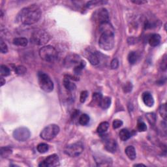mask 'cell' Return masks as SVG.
Wrapping results in <instances>:
<instances>
[{
  "label": "cell",
  "mask_w": 167,
  "mask_h": 167,
  "mask_svg": "<svg viewBox=\"0 0 167 167\" xmlns=\"http://www.w3.org/2000/svg\"><path fill=\"white\" fill-rule=\"evenodd\" d=\"M0 73H1V76H7L11 74V71L8 67L1 65L0 67Z\"/></svg>",
  "instance_id": "f1b7e54d"
},
{
  "label": "cell",
  "mask_w": 167,
  "mask_h": 167,
  "mask_svg": "<svg viewBox=\"0 0 167 167\" xmlns=\"http://www.w3.org/2000/svg\"><path fill=\"white\" fill-rule=\"evenodd\" d=\"M31 41L37 45H44L51 40V35L45 30L38 29L32 33Z\"/></svg>",
  "instance_id": "5b68a950"
},
{
  "label": "cell",
  "mask_w": 167,
  "mask_h": 167,
  "mask_svg": "<svg viewBox=\"0 0 167 167\" xmlns=\"http://www.w3.org/2000/svg\"><path fill=\"white\" fill-rule=\"evenodd\" d=\"M78 113H79V111L78 112L77 111H75L74 112H73V114H72V118L74 119H75L76 117L78 116Z\"/></svg>",
  "instance_id": "60d3db41"
},
{
  "label": "cell",
  "mask_w": 167,
  "mask_h": 167,
  "mask_svg": "<svg viewBox=\"0 0 167 167\" xmlns=\"http://www.w3.org/2000/svg\"><path fill=\"white\" fill-rule=\"evenodd\" d=\"M86 65V62L82 60L81 62L80 63V64H78L77 66H76L75 67V73H76V75H80L82 71L83 70V69L84 68V67Z\"/></svg>",
  "instance_id": "4dcf8cb0"
},
{
  "label": "cell",
  "mask_w": 167,
  "mask_h": 167,
  "mask_svg": "<svg viewBox=\"0 0 167 167\" xmlns=\"http://www.w3.org/2000/svg\"><path fill=\"white\" fill-rule=\"evenodd\" d=\"M138 56L135 52H131L128 55V61L130 64L133 65L137 62Z\"/></svg>",
  "instance_id": "484cf974"
},
{
  "label": "cell",
  "mask_w": 167,
  "mask_h": 167,
  "mask_svg": "<svg viewBox=\"0 0 167 167\" xmlns=\"http://www.w3.org/2000/svg\"><path fill=\"white\" fill-rule=\"evenodd\" d=\"M118 144L115 140L114 139H108L106 140L105 143V148L109 152L114 153L116 152Z\"/></svg>",
  "instance_id": "2e32d148"
},
{
  "label": "cell",
  "mask_w": 167,
  "mask_h": 167,
  "mask_svg": "<svg viewBox=\"0 0 167 167\" xmlns=\"http://www.w3.org/2000/svg\"><path fill=\"white\" fill-rule=\"evenodd\" d=\"M5 84V80L3 77H1V86H3Z\"/></svg>",
  "instance_id": "7bdbcfd3"
},
{
  "label": "cell",
  "mask_w": 167,
  "mask_h": 167,
  "mask_svg": "<svg viewBox=\"0 0 167 167\" xmlns=\"http://www.w3.org/2000/svg\"><path fill=\"white\" fill-rule=\"evenodd\" d=\"M39 56L46 62H54L58 58V52L54 47L47 45L42 47L39 51Z\"/></svg>",
  "instance_id": "7a4b0ae2"
},
{
  "label": "cell",
  "mask_w": 167,
  "mask_h": 167,
  "mask_svg": "<svg viewBox=\"0 0 167 167\" xmlns=\"http://www.w3.org/2000/svg\"><path fill=\"white\" fill-rule=\"evenodd\" d=\"M12 149L9 147H2L1 148V156L2 157H7L12 153Z\"/></svg>",
  "instance_id": "83f0119b"
},
{
  "label": "cell",
  "mask_w": 167,
  "mask_h": 167,
  "mask_svg": "<svg viewBox=\"0 0 167 167\" xmlns=\"http://www.w3.org/2000/svg\"><path fill=\"white\" fill-rule=\"evenodd\" d=\"M59 165V159L58 155L53 154L46 157L39 165L42 167H55Z\"/></svg>",
  "instance_id": "9c48e42d"
},
{
  "label": "cell",
  "mask_w": 167,
  "mask_h": 167,
  "mask_svg": "<svg viewBox=\"0 0 167 167\" xmlns=\"http://www.w3.org/2000/svg\"><path fill=\"white\" fill-rule=\"evenodd\" d=\"M37 151L40 153H45L46 152L48 151L49 149V146L47 144L45 143H41L37 147Z\"/></svg>",
  "instance_id": "4316f807"
},
{
  "label": "cell",
  "mask_w": 167,
  "mask_h": 167,
  "mask_svg": "<svg viewBox=\"0 0 167 167\" xmlns=\"http://www.w3.org/2000/svg\"><path fill=\"white\" fill-rule=\"evenodd\" d=\"M119 138L121 139L122 141H126V140H127L131 137V134H130V133L127 129H123L120 131L119 133Z\"/></svg>",
  "instance_id": "603a6c76"
},
{
  "label": "cell",
  "mask_w": 167,
  "mask_h": 167,
  "mask_svg": "<svg viewBox=\"0 0 167 167\" xmlns=\"http://www.w3.org/2000/svg\"><path fill=\"white\" fill-rule=\"evenodd\" d=\"M84 151V145L81 142H76L67 146L64 149V152L71 157H75L80 155Z\"/></svg>",
  "instance_id": "52a82bcc"
},
{
  "label": "cell",
  "mask_w": 167,
  "mask_h": 167,
  "mask_svg": "<svg viewBox=\"0 0 167 167\" xmlns=\"http://www.w3.org/2000/svg\"><path fill=\"white\" fill-rule=\"evenodd\" d=\"M88 92L87 91H83L82 92V93H81V97H80V101H81V103H84L88 97Z\"/></svg>",
  "instance_id": "8d00e7d4"
},
{
  "label": "cell",
  "mask_w": 167,
  "mask_h": 167,
  "mask_svg": "<svg viewBox=\"0 0 167 167\" xmlns=\"http://www.w3.org/2000/svg\"><path fill=\"white\" fill-rule=\"evenodd\" d=\"M102 98H103V95L102 94H101V93H94L92 96V102L93 103V104L98 105L99 106Z\"/></svg>",
  "instance_id": "d4e9b609"
},
{
  "label": "cell",
  "mask_w": 167,
  "mask_h": 167,
  "mask_svg": "<svg viewBox=\"0 0 167 167\" xmlns=\"http://www.w3.org/2000/svg\"><path fill=\"white\" fill-rule=\"evenodd\" d=\"M63 85H64L65 88L68 90V91H74L76 89V86L75 85V84L72 82L71 81V80L69 79V78L65 77L64 80H63Z\"/></svg>",
  "instance_id": "d6986e66"
},
{
  "label": "cell",
  "mask_w": 167,
  "mask_h": 167,
  "mask_svg": "<svg viewBox=\"0 0 167 167\" xmlns=\"http://www.w3.org/2000/svg\"><path fill=\"white\" fill-rule=\"evenodd\" d=\"M13 44L18 46H26L28 44V39L25 37H18L13 39Z\"/></svg>",
  "instance_id": "ffe728a7"
},
{
  "label": "cell",
  "mask_w": 167,
  "mask_h": 167,
  "mask_svg": "<svg viewBox=\"0 0 167 167\" xmlns=\"http://www.w3.org/2000/svg\"><path fill=\"white\" fill-rule=\"evenodd\" d=\"M0 51H1V52L3 53V54H5V53L8 52L7 45L5 44V42H4L2 39H1V41H0Z\"/></svg>",
  "instance_id": "e575fe53"
},
{
  "label": "cell",
  "mask_w": 167,
  "mask_h": 167,
  "mask_svg": "<svg viewBox=\"0 0 167 167\" xmlns=\"http://www.w3.org/2000/svg\"><path fill=\"white\" fill-rule=\"evenodd\" d=\"M115 44L114 34L112 33H101L99 40L100 48L104 51H111Z\"/></svg>",
  "instance_id": "3957f363"
},
{
  "label": "cell",
  "mask_w": 167,
  "mask_h": 167,
  "mask_svg": "<svg viewBox=\"0 0 167 167\" xmlns=\"http://www.w3.org/2000/svg\"><path fill=\"white\" fill-rule=\"evenodd\" d=\"M161 69L163 70H166V57L165 56L164 57V58H163V59L162 60V67H161Z\"/></svg>",
  "instance_id": "ab89813d"
},
{
  "label": "cell",
  "mask_w": 167,
  "mask_h": 167,
  "mask_svg": "<svg viewBox=\"0 0 167 167\" xmlns=\"http://www.w3.org/2000/svg\"><path fill=\"white\" fill-rule=\"evenodd\" d=\"M146 117L150 124L154 125L156 122V115L154 113H148L146 114Z\"/></svg>",
  "instance_id": "f546056e"
},
{
  "label": "cell",
  "mask_w": 167,
  "mask_h": 167,
  "mask_svg": "<svg viewBox=\"0 0 167 167\" xmlns=\"http://www.w3.org/2000/svg\"><path fill=\"white\" fill-rule=\"evenodd\" d=\"M97 19L100 24L109 22V15L107 10L105 8H102L99 10L97 13Z\"/></svg>",
  "instance_id": "4fadbf2b"
},
{
  "label": "cell",
  "mask_w": 167,
  "mask_h": 167,
  "mask_svg": "<svg viewBox=\"0 0 167 167\" xmlns=\"http://www.w3.org/2000/svg\"><path fill=\"white\" fill-rule=\"evenodd\" d=\"M41 16V10L37 5L33 4L23 8L19 13V18L26 25H31L37 22Z\"/></svg>",
  "instance_id": "6da1fadb"
},
{
  "label": "cell",
  "mask_w": 167,
  "mask_h": 167,
  "mask_svg": "<svg viewBox=\"0 0 167 167\" xmlns=\"http://www.w3.org/2000/svg\"><path fill=\"white\" fill-rule=\"evenodd\" d=\"M133 88V86L131 84V83H127L125 86V88H124V92H131Z\"/></svg>",
  "instance_id": "f35d334b"
},
{
  "label": "cell",
  "mask_w": 167,
  "mask_h": 167,
  "mask_svg": "<svg viewBox=\"0 0 167 167\" xmlns=\"http://www.w3.org/2000/svg\"><path fill=\"white\" fill-rule=\"evenodd\" d=\"M38 81L40 88L44 92L49 93L52 92L54 89V83L50 76L45 73H39Z\"/></svg>",
  "instance_id": "277c9868"
},
{
  "label": "cell",
  "mask_w": 167,
  "mask_h": 167,
  "mask_svg": "<svg viewBox=\"0 0 167 167\" xmlns=\"http://www.w3.org/2000/svg\"><path fill=\"white\" fill-rule=\"evenodd\" d=\"M101 54H100L99 52H91L89 53L88 56V59L89 62L93 65H97L99 64L101 60Z\"/></svg>",
  "instance_id": "7c38bea8"
},
{
  "label": "cell",
  "mask_w": 167,
  "mask_h": 167,
  "mask_svg": "<svg viewBox=\"0 0 167 167\" xmlns=\"http://www.w3.org/2000/svg\"><path fill=\"white\" fill-rule=\"evenodd\" d=\"M161 36L157 33H154L152 34L149 39V44L151 46H157L159 45V43L161 42Z\"/></svg>",
  "instance_id": "e0dca14e"
},
{
  "label": "cell",
  "mask_w": 167,
  "mask_h": 167,
  "mask_svg": "<svg viewBox=\"0 0 167 167\" xmlns=\"http://www.w3.org/2000/svg\"><path fill=\"white\" fill-rule=\"evenodd\" d=\"M125 152L126 153L127 156L128 157L129 159H131V160L135 159L136 157V151H135V149L134 147L132 146H127L125 149Z\"/></svg>",
  "instance_id": "ac0fdd59"
},
{
  "label": "cell",
  "mask_w": 167,
  "mask_h": 167,
  "mask_svg": "<svg viewBox=\"0 0 167 167\" xmlns=\"http://www.w3.org/2000/svg\"><path fill=\"white\" fill-rule=\"evenodd\" d=\"M142 101L144 103L149 107H152L154 105V99L151 93L149 92H144L142 94Z\"/></svg>",
  "instance_id": "9a60e30c"
},
{
  "label": "cell",
  "mask_w": 167,
  "mask_h": 167,
  "mask_svg": "<svg viewBox=\"0 0 167 167\" xmlns=\"http://www.w3.org/2000/svg\"><path fill=\"white\" fill-rule=\"evenodd\" d=\"M26 68L22 65H19L15 68V72L19 75H23L26 73Z\"/></svg>",
  "instance_id": "d6a6232c"
},
{
  "label": "cell",
  "mask_w": 167,
  "mask_h": 167,
  "mask_svg": "<svg viewBox=\"0 0 167 167\" xmlns=\"http://www.w3.org/2000/svg\"><path fill=\"white\" fill-rule=\"evenodd\" d=\"M111 67L112 69H116L118 68L119 67V61L117 58H114L112 59V61L111 62Z\"/></svg>",
  "instance_id": "74e56055"
},
{
  "label": "cell",
  "mask_w": 167,
  "mask_h": 167,
  "mask_svg": "<svg viewBox=\"0 0 167 167\" xmlns=\"http://www.w3.org/2000/svg\"><path fill=\"white\" fill-rule=\"evenodd\" d=\"M99 31L101 33H112L114 34V29L109 22L101 24L99 26Z\"/></svg>",
  "instance_id": "5bb4252c"
},
{
  "label": "cell",
  "mask_w": 167,
  "mask_h": 167,
  "mask_svg": "<svg viewBox=\"0 0 167 167\" xmlns=\"http://www.w3.org/2000/svg\"><path fill=\"white\" fill-rule=\"evenodd\" d=\"M135 166H145L144 165H143V164H136L134 165Z\"/></svg>",
  "instance_id": "ee69618b"
},
{
  "label": "cell",
  "mask_w": 167,
  "mask_h": 167,
  "mask_svg": "<svg viewBox=\"0 0 167 167\" xmlns=\"http://www.w3.org/2000/svg\"><path fill=\"white\" fill-rule=\"evenodd\" d=\"M111 105V99L108 97H105L102 98L99 106H101L103 109H107L110 107Z\"/></svg>",
  "instance_id": "7402d4cb"
},
{
  "label": "cell",
  "mask_w": 167,
  "mask_h": 167,
  "mask_svg": "<svg viewBox=\"0 0 167 167\" xmlns=\"http://www.w3.org/2000/svg\"><path fill=\"white\" fill-rule=\"evenodd\" d=\"M159 114L161 116L162 118L164 119L165 120L166 119V117H167V113H166V104H163L161 106H160L159 108Z\"/></svg>",
  "instance_id": "1f68e13d"
},
{
  "label": "cell",
  "mask_w": 167,
  "mask_h": 167,
  "mask_svg": "<svg viewBox=\"0 0 167 167\" xmlns=\"http://www.w3.org/2000/svg\"><path fill=\"white\" fill-rule=\"evenodd\" d=\"M97 165L99 166H108L112 165V159L105 155H97L95 157Z\"/></svg>",
  "instance_id": "8fae6325"
},
{
  "label": "cell",
  "mask_w": 167,
  "mask_h": 167,
  "mask_svg": "<svg viewBox=\"0 0 167 167\" xmlns=\"http://www.w3.org/2000/svg\"><path fill=\"white\" fill-rule=\"evenodd\" d=\"M133 3H135V4H144V3H146L147 1H132Z\"/></svg>",
  "instance_id": "b9f144b4"
},
{
  "label": "cell",
  "mask_w": 167,
  "mask_h": 167,
  "mask_svg": "<svg viewBox=\"0 0 167 167\" xmlns=\"http://www.w3.org/2000/svg\"><path fill=\"white\" fill-rule=\"evenodd\" d=\"M109 127V123L106 122H101L99 125L97 129V131L99 134H104L107 131V130Z\"/></svg>",
  "instance_id": "44dd1931"
},
{
  "label": "cell",
  "mask_w": 167,
  "mask_h": 167,
  "mask_svg": "<svg viewBox=\"0 0 167 167\" xmlns=\"http://www.w3.org/2000/svg\"><path fill=\"white\" fill-rule=\"evenodd\" d=\"M89 116L86 114H83L79 117L78 122L81 125H86L89 122Z\"/></svg>",
  "instance_id": "cb8c5ba5"
},
{
  "label": "cell",
  "mask_w": 167,
  "mask_h": 167,
  "mask_svg": "<svg viewBox=\"0 0 167 167\" xmlns=\"http://www.w3.org/2000/svg\"><path fill=\"white\" fill-rule=\"evenodd\" d=\"M31 135V133L29 129L25 127H21L16 129L12 133V136L14 138L19 142L26 141Z\"/></svg>",
  "instance_id": "ba28073f"
},
{
  "label": "cell",
  "mask_w": 167,
  "mask_h": 167,
  "mask_svg": "<svg viewBox=\"0 0 167 167\" xmlns=\"http://www.w3.org/2000/svg\"><path fill=\"white\" fill-rule=\"evenodd\" d=\"M81 59L80 56L75 54H71L66 57L64 60V65L67 68L73 67L77 66L81 62Z\"/></svg>",
  "instance_id": "30bf717a"
},
{
  "label": "cell",
  "mask_w": 167,
  "mask_h": 167,
  "mask_svg": "<svg viewBox=\"0 0 167 167\" xmlns=\"http://www.w3.org/2000/svg\"><path fill=\"white\" fill-rule=\"evenodd\" d=\"M123 125V122L120 119H115L114 120V122L112 123V126L114 129H118L120 127H122Z\"/></svg>",
  "instance_id": "d590c367"
},
{
  "label": "cell",
  "mask_w": 167,
  "mask_h": 167,
  "mask_svg": "<svg viewBox=\"0 0 167 167\" xmlns=\"http://www.w3.org/2000/svg\"><path fill=\"white\" fill-rule=\"evenodd\" d=\"M59 131L60 129L58 125L56 124H51L42 129L40 136L43 140H51L58 135Z\"/></svg>",
  "instance_id": "8992f818"
},
{
  "label": "cell",
  "mask_w": 167,
  "mask_h": 167,
  "mask_svg": "<svg viewBox=\"0 0 167 167\" xmlns=\"http://www.w3.org/2000/svg\"><path fill=\"white\" fill-rule=\"evenodd\" d=\"M137 129L140 132H144L147 130V126L144 122L140 121L138 122Z\"/></svg>",
  "instance_id": "836d02e7"
}]
</instances>
